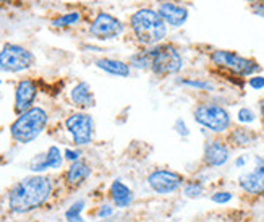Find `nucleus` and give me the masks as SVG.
Returning a JSON list of instances; mask_svg holds the SVG:
<instances>
[{"label":"nucleus","mask_w":264,"mask_h":222,"mask_svg":"<svg viewBox=\"0 0 264 222\" xmlns=\"http://www.w3.org/2000/svg\"><path fill=\"white\" fill-rule=\"evenodd\" d=\"M204 192V185L201 182L194 180V182H188L187 185H185L183 188V193L187 198H199Z\"/></svg>","instance_id":"24"},{"label":"nucleus","mask_w":264,"mask_h":222,"mask_svg":"<svg viewBox=\"0 0 264 222\" xmlns=\"http://www.w3.org/2000/svg\"><path fill=\"white\" fill-rule=\"evenodd\" d=\"M253 13L258 15V17L264 18V3H255V5H253Z\"/></svg>","instance_id":"32"},{"label":"nucleus","mask_w":264,"mask_h":222,"mask_svg":"<svg viewBox=\"0 0 264 222\" xmlns=\"http://www.w3.org/2000/svg\"><path fill=\"white\" fill-rule=\"evenodd\" d=\"M128 65L135 70H149V52L147 47H143L141 50H136L135 54L128 57Z\"/></svg>","instance_id":"22"},{"label":"nucleus","mask_w":264,"mask_h":222,"mask_svg":"<svg viewBox=\"0 0 264 222\" xmlns=\"http://www.w3.org/2000/svg\"><path fill=\"white\" fill-rule=\"evenodd\" d=\"M104 222H112V221H104Z\"/></svg>","instance_id":"36"},{"label":"nucleus","mask_w":264,"mask_h":222,"mask_svg":"<svg viewBox=\"0 0 264 222\" xmlns=\"http://www.w3.org/2000/svg\"><path fill=\"white\" fill-rule=\"evenodd\" d=\"M83 20V13L78 12V10H72V12H65L57 15L55 18H52L50 25L57 29H68L76 26Z\"/></svg>","instance_id":"20"},{"label":"nucleus","mask_w":264,"mask_h":222,"mask_svg":"<svg viewBox=\"0 0 264 222\" xmlns=\"http://www.w3.org/2000/svg\"><path fill=\"white\" fill-rule=\"evenodd\" d=\"M180 83L185 84V86H190V88H194V89H201V91H213V89H214L213 83L204 81V80H188V78H185V80H180Z\"/></svg>","instance_id":"25"},{"label":"nucleus","mask_w":264,"mask_h":222,"mask_svg":"<svg viewBox=\"0 0 264 222\" xmlns=\"http://www.w3.org/2000/svg\"><path fill=\"white\" fill-rule=\"evenodd\" d=\"M203 161L208 167H222L229 161V148L224 141L211 140L206 143Z\"/></svg>","instance_id":"15"},{"label":"nucleus","mask_w":264,"mask_h":222,"mask_svg":"<svg viewBox=\"0 0 264 222\" xmlns=\"http://www.w3.org/2000/svg\"><path fill=\"white\" fill-rule=\"evenodd\" d=\"M63 157H65L67 161L70 162H75L81 157V151L78 149H65V152H63Z\"/></svg>","instance_id":"30"},{"label":"nucleus","mask_w":264,"mask_h":222,"mask_svg":"<svg viewBox=\"0 0 264 222\" xmlns=\"http://www.w3.org/2000/svg\"><path fill=\"white\" fill-rule=\"evenodd\" d=\"M12 2H17V0H0V3H12Z\"/></svg>","instance_id":"35"},{"label":"nucleus","mask_w":264,"mask_h":222,"mask_svg":"<svg viewBox=\"0 0 264 222\" xmlns=\"http://www.w3.org/2000/svg\"><path fill=\"white\" fill-rule=\"evenodd\" d=\"M232 198H234V195H232L230 192H217V193H214L213 197H211V199H213L214 203H217V204L229 203Z\"/></svg>","instance_id":"27"},{"label":"nucleus","mask_w":264,"mask_h":222,"mask_svg":"<svg viewBox=\"0 0 264 222\" xmlns=\"http://www.w3.org/2000/svg\"><path fill=\"white\" fill-rule=\"evenodd\" d=\"M157 13L161 15V18L166 21L167 26L170 28H182L188 20V8L183 5L172 2V0H164L157 5Z\"/></svg>","instance_id":"13"},{"label":"nucleus","mask_w":264,"mask_h":222,"mask_svg":"<svg viewBox=\"0 0 264 222\" xmlns=\"http://www.w3.org/2000/svg\"><path fill=\"white\" fill-rule=\"evenodd\" d=\"M84 206H86V203L83 201V199H80V201L73 203L70 208H68V211L65 213V218L68 222H84L83 218H81V213L84 209Z\"/></svg>","instance_id":"23"},{"label":"nucleus","mask_w":264,"mask_h":222,"mask_svg":"<svg viewBox=\"0 0 264 222\" xmlns=\"http://www.w3.org/2000/svg\"><path fill=\"white\" fill-rule=\"evenodd\" d=\"M49 115L42 107H31L18 114L17 120L10 125V135L20 145H29L46 130Z\"/></svg>","instance_id":"3"},{"label":"nucleus","mask_w":264,"mask_h":222,"mask_svg":"<svg viewBox=\"0 0 264 222\" xmlns=\"http://www.w3.org/2000/svg\"><path fill=\"white\" fill-rule=\"evenodd\" d=\"M147 185L152 192L157 195H170L182 188L183 177L180 173L167 171V169H157L147 175Z\"/></svg>","instance_id":"10"},{"label":"nucleus","mask_w":264,"mask_h":222,"mask_svg":"<svg viewBox=\"0 0 264 222\" xmlns=\"http://www.w3.org/2000/svg\"><path fill=\"white\" fill-rule=\"evenodd\" d=\"M128 29L133 39L141 47H152L167 38L168 26L161 18L157 10L151 7H141L128 17Z\"/></svg>","instance_id":"2"},{"label":"nucleus","mask_w":264,"mask_h":222,"mask_svg":"<svg viewBox=\"0 0 264 222\" xmlns=\"http://www.w3.org/2000/svg\"><path fill=\"white\" fill-rule=\"evenodd\" d=\"M237 119H239L240 123H253L256 120V114L250 107H241L239 114H237Z\"/></svg>","instance_id":"26"},{"label":"nucleus","mask_w":264,"mask_h":222,"mask_svg":"<svg viewBox=\"0 0 264 222\" xmlns=\"http://www.w3.org/2000/svg\"><path fill=\"white\" fill-rule=\"evenodd\" d=\"M70 101L73 105L81 110L91 109L96 105V98H94V93L89 83L86 81H78L75 86L70 89Z\"/></svg>","instance_id":"16"},{"label":"nucleus","mask_w":264,"mask_h":222,"mask_svg":"<svg viewBox=\"0 0 264 222\" xmlns=\"http://www.w3.org/2000/svg\"><path fill=\"white\" fill-rule=\"evenodd\" d=\"M149 52V70L156 76H170L177 75L183 68V57L170 42H159V44L147 47Z\"/></svg>","instance_id":"4"},{"label":"nucleus","mask_w":264,"mask_h":222,"mask_svg":"<svg viewBox=\"0 0 264 222\" xmlns=\"http://www.w3.org/2000/svg\"><path fill=\"white\" fill-rule=\"evenodd\" d=\"M239 183L241 190L250 195H263L264 193V159L255 156V167L251 171L243 172L239 177Z\"/></svg>","instance_id":"11"},{"label":"nucleus","mask_w":264,"mask_h":222,"mask_svg":"<svg viewBox=\"0 0 264 222\" xmlns=\"http://www.w3.org/2000/svg\"><path fill=\"white\" fill-rule=\"evenodd\" d=\"M36 65V55L21 44L7 42L0 49V72L21 73Z\"/></svg>","instance_id":"5"},{"label":"nucleus","mask_w":264,"mask_h":222,"mask_svg":"<svg viewBox=\"0 0 264 222\" xmlns=\"http://www.w3.org/2000/svg\"><path fill=\"white\" fill-rule=\"evenodd\" d=\"M248 84L253 88V89H263L264 88V76H261V75H251V78L248 80Z\"/></svg>","instance_id":"29"},{"label":"nucleus","mask_w":264,"mask_h":222,"mask_svg":"<svg viewBox=\"0 0 264 222\" xmlns=\"http://www.w3.org/2000/svg\"><path fill=\"white\" fill-rule=\"evenodd\" d=\"M52 195V182L49 177L31 175L20 180L8 193V206L13 213L24 214L41 208Z\"/></svg>","instance_id":"1"},{"label":"nucleus","mask_w":264,"mask_h":222,"mask_svg":"<svg viewBox=\"0 0 264 222\" xmlns=\"http://www.w3.org/2000/svg\"><path fill=\"white\" fill-rule=\"evenodd\" d=\"M230 141L235 143L237 146H250L256 141V133L250 128L240 126V128H235L230 133Z\"/></svg>","instance_id":"21"},{"label":"nucleus","mask_w":264,"mask_h":222,"mask_svg":"<svg viewBox=\"0 0 264 222\" xmlns=\"http://www.w3.org/2000/svg\"><path fill=\"white\" fill-rule=\"evenodd\" d=\"M246 156H240V157H237V161H235V166L239 167V169H241V167H245L246 166Z\"/></svg>","instance_id":"33"},{"label":"nucleus","mask_w":264,"mask_h":222,"mask_svg":"<svg viewBox=\"0 0 264 222\" xmlns=\"http://www.w3.org/2000/svg\"><path fill=\"white\" fill-rule=\"evenodd\" d=\"M99 70L107 73L110 76H119V78H128L131 75V67L128 62L120 60V59H112V57H99L94 60Z\"/></svg>","instance_id":"17"},{"label":"nucleus","mask_w":264,"mask_h":222,"mask_svg":"<svg viewBox=\"0 0 264 222\" xmlns=\"http://www.w3.org/2000/svg\"><path fill=\"white\" fill-rule=\"evenodd\" d=\"M110 198L117 208H128L133 203V192L122 180H114L110 185Z\"/></svg>","instance_id":"19"},{"label":"nucleus","mask_w":264,"mask_h":222,"mask_svg":"<svg viewBox=\"0 0 264 222\" xmlns=\"http://www.w3.org/2000/svg\"><path fill=\"white\" fill-rule=\"evenodd\" d=\"M91 172L93 169L88 162L78 159L75 162H72L70 167L67 169L65 180L68 185H72V187H78V185H81L83 182H86L88 178L91 177Z\"/></svg>","instance_id":"18"},{"label":"nucleus","mask_w":264,"mask_h":222,"mask_svg":"<svg viewBox=\"0 0 264 222\" xmlns=\"http://www.w3.org/2000/svg\"><path fill=\"white\" fill-rule=\"evenodd\" d=\"M63 166V156L59 146L52 145L49 149H47L44 154L36 156L29 164V171L33 172H44L49 171V169H62Z\"/></svg>","instance_id":"14"},{"label":"nucleus","mask_w":264,"mask_h":222,"mask_svg":"<svg viewBox=\"0 0 264 222\" xmlns=\"http://www.w3.org/2000/svg\"><path fill=\"white\" fill-rule=\"evenodd\" d=\"M260 110H261V115L264 117V99H263V101L260 102Z\"/></svg>","instance_id":"34"},{"label":"nucleus","mask_w":264,"mask_h":222,"mask_svg":"<svg viewBox=\"0 0 264 222\" xmlns=\"http://www.w3.org/2000/svg\"><path fill=\"white\" fill-rule=\"evenodd\" d=\"M211 60H213L214 65H217L219 68H224V70L234 73V75L245 78L255 75L256 72L261 70L260 63L253 59H246V57L237 54V52L232 50H222V49H216L211 52Z\"/></svg>","instance_id":"7"},{"label":"nucleus","mask_w":264,"mask_h":222,"mask_svg":"<svg viewBox=\"0 0 264 222\" xmlns=\"http://www.w3.org/2000/svg\"><path fill=\"white\" fill-rule=\"evenodd\" d=\"M114 214V208L112 206H109V204H104V206H101V209H99V213H97V216L101 219H105V218H110V216Z\"/></svg>","instance_id":"31"},{"label":"nucleus","mask_w":264,"mask_h":222,"mask_svg":"<svg viewBox=\"0 0 264 222\" xmlns=\"http://www.w3.org/2000/svg\"><path fill=\"white\" fill-rule=\"evenodd\" d=\"M125 31L126 25L119 17L109 12H97L88 26V34L97 42L115 41L123 36Z\"/></svg>","instance_id":"6"},{"label":"nucleus","mask_w":264,"mask_h":222,"mask_svg":"<svg viewBox=\"0 0 264 222\" xmlns=\"http://www.w3.org/2000/svg\"><path fill=\"white\" fill-rule=\"evenodd\" d=\"M65 128L75 146H86L94 138V119L88 112H75L65 120Z\"/></svg>","instance_id":"9"},{"label":"nucleus","mask_w":264,"mask_h":222,"mask_svg":"<svg viewBox=\"0 0 264 222\" xmlns=\"http://www.w3.org/2000/svg\"><path fill=\"white\" fill-rule=\"evenodd\" d=\"M38 98V84L31 78L20 80L15 88V112L21 114L24 110L33 107V104Z\"/></svg>","instance_id":"12"},{"label":"nucleus","mask_w":264,"mask_h":222,"mask_svg":"<svg viewBox=\"0 0 264 222\" xmlns=\"http://www.w3.org/2000/svg\"><path fill=\"white\" fill-rule=\"evenodd\" d=\"M173 130H175L180 136H183V138H187V136L190 135V130H188V126H187V123H185L183 119L175 120V123H173Z\"/></svg>","instance_id":"28"},{"label":"nucleus","mask_w":264,"mask_h":222,"mask_svg":"<svg viewBox=\"0 0 264 222\" xmlns=\"http://www.w3.org/2000/svg\"><path fill=\"white\" fill-rule=\"evenodd\" d=\"M194 120L213 133H224L230 126V114L216 102H201L194 109Z\"/></svg>","instance_id":"8"}]
</instances>
